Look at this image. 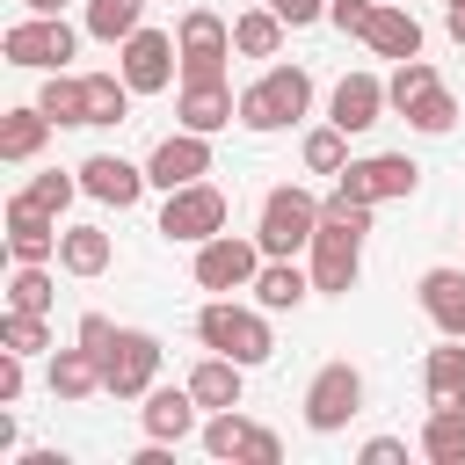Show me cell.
Masks as SVG:
<instances>
[{"label":"cell","mask_w":465,"mask_h":465,"mask_svg":"<svg viewBox=\"0 0 465 465\" xmlns=\"http://www.w3.org/2000/svg\"><path fill=\"white\" fill-rule=\"evenodd\" d=\"M80 189H87L94 203H109V211H131V203L145 196V167L124 160V153H87V160H80Z\"/></svg>","instance_id":"2e32d148"},{"label":"cell","mask_w":465,"mask_h":465,"mask_svg":"<svg viewBox=\"0 0 465 465\" xmlns=\"http://www.w3.org/2000/svg\"><path fill=\"white\" fill-rule=\"evenodd\" d=\"M131 116V80L124 73H87V124H124Z\"/></svg>","instance_id":"e575fe53"},{"label":"cell","mask_w":465,"mask_h":465,"mask_svg":"<svg viewBox=\"0 0 465 465\" xmlns=\"http://www.w3.org/2000/svg\"><path fill=\"white\" fill-rule=\"evenodd\" d=\"M269 7H276L291 29H305V22H327V0H269Z\"/></svg>","instance_id":"b9f144b4"},{"label":"cell","mask_w":465,"mask_h":465,"mask_svg":"<svg viewBox=\"0 0 465 465\" xmlns=\"http://www.w3.org/2000/svg\"><path fill=\"white\" fill-rule=\"evenodd\" d=\"M305 298H312V269H305L298 254H269L262 276H254V305H269V312H298Z\"/></svg>","instance_id":"44dd1931"},{"label":"cell","mask_w":465,"mask_h":465,"mask_svg":"<svg viewBox=\"0 0 465 465\" xmlns=\"http://www.w3.org/2000/svg\"><path fill=\"white\" fill-rule=\"evenodd\" d=\"M36 102H44V116L51 124H87V73H44V87H36Z\"/></svg>","instance_id":"f546056e"},{"label":"cell","mask_w":465,"mask_h":465,"mask_svg":"<svg viewBox=\"0 0 465 465\" xmlns=\"http://www.w3.org/2000/svg\"><path fill=\"white\" fill-rule=\"evenodd\" d=\"M109 334H116V320H109V312H80V327H73V341H87L94 356L109 349Z\"/></svg>","instance_id":"ab89813d"},{"label":"cell","mask_w":465,"mask_h":465,"mask_svg":"<svg viewBox=\"0 0 465 465\" xmlns=\"http://www.w3.org/2000/svg\"><path fill=\"white\" fill-rule=\"evenodd\" d=\"M334 182H341L349 196H363V203H392V196H414V189H421V167H414L407 153H363V160H349Z\"/></svg>","instance_id":"4fadbf2b"},{"label":"cell","mask_w":465,"mask_h":465,"mask_svg":"<svg viewBox=\"0 0 465 465\" xmlns=\"http://www.w3.org/2000/svg\"><path fill=\"white\" fill-rule=\"evenodd\" d=\"M262 262H269V254H262L254 232H211V240H196L189 276H196V291H254Z\"/></svg>","instance_id":"277c9868"},{"label":"cell","mask_w":465,"mask_h":465,"mask_svg":"<svg viewBox=\"0 0 465 465\" xmlns=\"http://www.w3.org/2000/svg\"><path fill=\"white\" fill-rule=\"evenodd\" d=\"M312 232H320V196L298 189V182H276V189L262 196V218H254L262 254H305Z\"/></svg>","instance_id":"3957f363"},{"label":"cell","mask_w":465,"mask_h":465,"mask_svg":"<svg viewBox=\"0 0 465 465\" xmlns=\"http://www.w3.org/2000/svg\"><path fill=\"white\" fill-rule=\"evenodd\" d=\"M363 44H371L378 58H392V65H400V58H421V22H414V7H407V0H378Z\"/></svg>","instance_id":"ffe728a7"},{"label":"cell","mask_w":465,"mask_h":465,"mask_svg":"<svg viewBox=\"0 0 465 465\" xmlns=\"http://www.w3.org/2000/svg\"><path fill=\"white\" fill-rule=\"evenodd\" d=\"M371 15H378V0H327V22H334L341 36H363Z\"/></svg>","instance_id":"f35d334b"},{"label":"cell","mask_w":465,"mask_h":465,"mask_svg":"<svg viewBox=\"0 0 465 465\" xmlns=\"http://www.w3.org/2000/svg\"><path fill=\"white\" fill-rule=\"evenodd\" d=\"M312 109V73L305 65H269L262 80L240 87V131H291Z\"/></svg>","instance_id":"7a4b0ae2"},{"label":"cell","mask_w":465,"mask_h":465,"mask_svg":"<svg viewBox=\"0 0 465 465\" xmlns=\"http://www.w3.org/2000/svg\"><path fill=\"white\" fill-rule=\"evenodd\" d=\"M7 305H15V312H51V269H44V262H15Z\"/></svg>","instance_id":"d590c367"},{"label":"cell","mask_w":465,"mask_h":465,"mask_svg":"<svg viewBox=\"0 0 465 465\" xmlns=\"http://www.w3.org/2000/svg\"><path fill=\"white\" fill-rule=\"evenodd\" d=\"M196 341L232 356V363H269L276 356V334H269V305H232V291H218L203 312H196Z\"/></svg>","instance_id":"6da1fadb"},{"label":"cell","mask_w":465,"mask_h":465,"mask_svg":"<svg viewBox=\"0 0 465 465\" xmlns=\"http://www.w3.org/2000/svg\"><path fill=\"white\" fill-rule=\"evenodd\" d=\"M189 392H196V407H240V392H247V363L203 349V356L189 363Z\"/></svg>","instance_id":"cb8c5ba5"},{"label":"cell","mask_w":465,"mask_h":465,"mask_svg":"<svg viewBox=\"0 0 465 465\" xmlns=\"http://www.w3.org/2000/svg\"><path fill=\"white\" fill-rule=\"evenodd\" d=\"M385 109H392V94H385V80H378V73H341V80H334V94H327V116H334L349 138H356V131H371Z\"/></svg>","instance_id":"e0dca14e"},{"label":"cell","mask_w":465,"mask_h":465,"mask_svg":"<svg viewBox=\"0 0 465 465\" xmlns=\"http://www.w3.org/2000/svg\"><path fill=\"white\" fill-rule=\"evenodd\" d=\"M116 73L131 80V94H160V87H174V80H182V44H174V29L138 22V29L116 44Z\"/></svg>","instance_id":"5b68a950"},{"label":"cell","mask_w":465,"mask_h":465,"mask_svg":"<svg viewBox=\"0 0 465 465\" xmlns=\"http://www.w3.org/2000/svg\"><path fill=\"white\" fill-rule=\"evenodd\" d=\"M174 44H182V80H225V58H232V22H225L218 7H182Z\"/></svg>","instance_id":"9c48e42d"},{"label":"cell","mask_w":465,"mask_h":465,"mask_svg":"<svg viewBox=\"0 0 465 465\" xmlns=\"http://www.w3.org/2000/svg\"><path fill=\"white\" fill-rule=\"evenodd\" d=\"M22 385H29V371H22V349H7V356H0V407H15V400H22Z\"/></svg>","instance_id":"60d3db41"},{"label":"cell","mask_w":465,"mask_h":465,"mask_svg":"<svg viewBox=\"0 0 465 465\" xmlns=\"http://www.w3.org/2000/svg\"><path fill=\"white\" fill-rule=\"evenodd\" d=\"M211 232H225V189H218V182L167 189V203H160V240L196 247V240H211Z\"/></svg>","instance_id":"8fae6325"},{"label":"cell","mask_w":465,"mask_h":465,"mask_svg":"<svg viewBox=\"0 0 465 465\" xmlns=\"http://www.w3.org/2000/svg\"><path fill=\"white\" fill-rule=\"evenodd\" d=\"M305 269H312V291L320 298H349L356 276H363V232L341 225V218H320V232L305 247Z\"/></svg>","instance_id":"8992f818"},{"label":"cell","mask_w":465,"mask_h":465,"mask_svg":"<svg viewBox=\"0 0 465 465\" xmlns=\"http://www.w3.org/2000/svg\"><path fill=\"white\" fill-rule=\"evenodd\" d=\"M298 160H305V174H341L349 167V131L327 116V124H312L305 138H298Z\"/></svg>","instance_id":"4dcf8cb0"},{"label":"cell","mask_w":465,"mask_h":465,"mask_svg":"<svg viewBox=\"0 0 465 465\" xmlns=\"http://www.w3.org/2000/svg\"><path fill=\"white\" fill-rule=\"evenodd\" d=\"M160 341L145 334V327H116L109 334V349H102V385H109V400H145L153 385H160Z\"/></svg>","instance_id":"52a82bcc"},{"label":"cell","mask_w":465,"mask_h":465,"mask_svg":"<svg viewBox=\"0 0 465 465\" xmlns=\"http://www.w3.org/2000/svg\"><path fill=\"white\" fill-rule=\"evenodd\" d=\"M44 385H51V400H94V392H109V385H102V356H94L87 341H73V349H51V371H44Z\"/></svg>","instance_id":"7402d4cb"},{"label":"cell","mask_w":465,"mask_h":465,"mask_svg":"<svg viewBox=\"0 0 465 465\" xmlns=\"http://www.w3.org/2000/svg\"><path fill=\"white\" fill-rule=\"evenodd\" d=\"M0 51L15 58V65H36V73H58L73 51H80V29L65 22V15H22V22H7V36H0Z\"/></svg>","instance_id":"30bf717a"},{"label":"cell","mask_w":465,"mask_h":465,"mask_svg":"<svg viewBox=\"0 0 465 465\" xmlns=\"http://www.w3.org/2000/svg\"><path fill=\"white\" fill-rule=\"evenodd\" d=\"M211 174V138L203 131H167L153 153H145V182L153 189H189Z\"/></svg>","instance_id":"5bb4252c"},{"label":"cell","mask_w":465,"mask_h":465,"mask_svg":"<svg viewBox=\"0 0 465 465\" xmlns=\"http://www.w3.org/2000/svg\"><path fill=\"white\" fill-rule=\"evenodd\" d=\"M356 414H363V371H356L349 356L320 363L312 385H305V429H312V436H334V429H349Z\"/></svg>","instance_id":"ba28073f"},{"label":"cell","mask_w":465,"mask_h":465,"mask_svg":"<svg viewBox=\"0 0 465 465\" xmlns=\"http://www.w3.org/2000/svg\"><path fill=\"white\" fill-rule=\"evenodd\" d=\"M450 7H465V0H450Z\"/></svg>","instance_id":"bcb514c9"},{"label":"cell","mask_w":465,"mask_h":465,"mask_svg":"<svg viewBox=\"0 0 465 465\" xmlns=\"http://www.w3.org/2000/svg\"><path fill=\"white\" fill-rule=\"evenodd\" d=\"M400 116H407L414 131H429V138H443V131L458 124V94H450V87H443V73H436V80H429V87H421V94H414V102H407Z\"/></svg>","instance_id":"d6a6232c"},{"label":"cell","mask_w":465,"mask_h":465,"mask_svg":"<svg viewBox=\"0 0 465 465\" xmlns=\"http://www.w3.org/2000/svg\"><path fill=\"white\" fill-rule=\"evenodd\" d=\"M73 196H87V189H80V167H73V174H58V167H51V174L22 182L7 203H29V211H44V218H65V203H73Z\"/></svg>","instance_id":"1f68e13d"},{"label":"cell","mask_w":465,"mask_h":465,"mask_svg":"<svg viewBox=\"0 0 465 465\" xmlns=\"http://www.w3.org/2000/svg\"><path fill=\"white\" fill-rule=\"evenodd\" d=\"M0 349H22V356H36V349H51V327H44V312H0Z\"/></svg>","instance_id":"8d00e7d4"},{"label":"cell","mask_w":465,"mask_h":465,"mask_svg":"<svg viewBox=\"0 0 465 465\" xmlns=\"http://www.w3.org/2000/svg\"><path fill=\"white\" fill-rule=\"evenodd\" d=\"M283 29H291V22H283L276 7H247V15H232V51H240V58H276V51H283Z\"/></svg>","instance_id":"f1b7e54d"},{"label":"cell","mask_w":465,"mask_h":465,"mask_svg":"<svg viewBox=\"0 0 465 465\" xmlns=\"http://www.w3.org/2000/svg\"><path fill=\"white\" fill-rule=\"evenodd\" d=\"M138 421H145L153 443H182V436H196V392H189V378H182V385H153L145 407H138Z\"/></svg>","instance_id":"d6986e66"},{"label":"cell","mask_w":465,"mask_h":465,"mask_svg":"<svg viewBox=\"0 0 465 465\" xmlns=\"http://www.w3.org/2000/svg\"><path fill=\"white\" fill-rule=\"evenodd\" d=\"M51 116H44V102H15L7 116H0V160L7 167H22V160H36L44 145H51Z\"/></svg>","instance_id":"603a6c76"},{"label":"cell","mask_w":465,"mask_h":465,"mask_svg":"<svg viewBox=\"0 0 465 465\" xmlns=\"http://www.w3.org/2000/svg\"><path fill=\"white\" fill-rule=\"evenodd\" d=\"M58 218H44V211H29V203H7V254L15 262H58Z\"/></svg>","instance_id":"d4e9b609"},{"label":"cell","mask_w":465,"mask_h":465,"mask_svg":"<svg viewBox=\"0 0 465 465\" xmlns=\"http://www.w3.org/2000/svg\"><path fill=\"white\" fill-rule=\"evenodd\" d=\"M421 458L429 465H465V407H429L421 414Z\"/></svg>","instance_id":"83f0119b"},{"label":"cell","mask_w":465,"mask_h":465,"mask_svg":"<svg viewBox=\"0 0 465 465\" xmlns=\"http://www.w3.org/2000/svg\"><path fill=\"white\" fill-rule=\"evenodd\" d=\"M174 116H182V131H225V124H240V94H232V80H182L174 87Z\"/></svg>","instance_id":"9a60e30c"},{"label":"cell","mask_w":465,"mask_h":465,"mask_svg":"<svg viewBox=\"0 0 465 465\" xmlns=\"http://www.w3.org/2000/svg\"><path fill=\"white\" fill-rule=\"evenodd\" d=\"M429 80H436V65H429V58H400V65H392V80H385L392 109H407V102H414V94H421Z\"/></svg>","instance_id":"74e56055"},{"label":"cell","mask_w":465,"mask_h":465,"mask_svg":"<svg viewBox=\"0 0 465 465\" xmlns=\"http://www.w3.org/2000/svg\"><path fill=\"white\" fill-rule=\"evenodd\" d=\"M29 15H65V0H22Z\"/></svg>","instance_id":"f6af8a7d"},{"label":"cell","mask_w":465,"mask_h":465,"mask_svg":"<svg viewBox=\"0 0 465 465\" xmlns=\"http://www.w3.org/2000/svg\"><path fill=\"white\" fill-rule=\"evenodd\" d=\"M421 392H429V407H465V349H458V334H443L421 356Z\"/></svg>","instance_id":"484cf974"},{"label":"cell","mask_w":465,"mask_h":465,"mask_svg":"<svg viewBox=\"0 0 465 465\" xmlns=\"http://www.w3.org/2000/svg\"><path fill=\"white\" fill-rule=\"evenodd\" d=\"M356 458H363V465H400V458H407V443H400V436H371Z\"/></svg>","instance_id":"7bdbcfd3"},{"label":"cell","mask_w":465,"mask_h":465,"mask_svg":"<svg viewBox=\"0 0 465 465\" xmlns=\"http://www.w3.org/2000/svg\"><path fill=\"white\" fill-rule=\"evenodd\" d=\"M414 298H421V312H429V327H436V334H458V341H465V269H450V262L421 269Z\"/></svg>","instance_id":"ac0fdd59"},{"label":"cell","mask_w":465,"mask_h":465,"mask_svg":"<svg viewBox=\"0 0 465 465\" xmlns=\"http://www.w3.org/2000/svg\"><path fill=\"white\" fill-rule=\"evenodd\" d=\"M443 29H450V44H465V7H450V22H443Z\"/></svg>","instance_id":"ee69618b"},{"label":"cell","mask_w":465,"mask_h":465,"mask_svg":"<svg viewBox=\"0 0 465 465\" xmlns=\"http://www.w3.org/2000/svg\"><path fill=\"white\" fill-rule=\"evenodd\" d=\"M196 436H203V450H211V458H232V465H276V458H283L276 429L247 421L240 407H211V421H203Z\"/></svg>","instance_id":"7c38bea8"},{"label":"cell","mask_w":465,"mask_h":465,"mask_svg":"<svg viewBox=\"0 0 465 465\" xmlns=\"http://www.w3.org/2000/svg\"><path fill=\"white\" fill-rule=\"evenodd\" d=\"M138 22H145V0H87V15H80V29L102 44H124Z\"/></svg>","instance_id":"836d02e7"},{"label":"cell","mask_w":465,"mask_h":465,"mask_svg":"<svg viewBox=\"0 0 465 465\" xmlns=\"http://www.w3.org/2000/svg\"><path fill=\"white\" fill-rule=\"evenodd\" d=\"M109 254H116V247H109L102 225H65V232H58V269H65V276H102Z\"/></svg>","instance_id":"4316f807"}]
</instances>
